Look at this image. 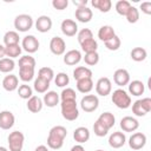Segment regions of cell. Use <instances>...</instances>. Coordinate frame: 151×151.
<instances>
[{
  "instance_id": "1",
  "label": "cell",
  "mask_w": 151,
  "mask_h": 151,
  "mask_svg": "<svg viewBox=\"0 0 151 151\" xmlns=\"http://www.w3.org/2000/svg\"><path fill=\"white\" fill-rule=\"evenodd\" d=\"M66 136H67L66 127H64L61 125L53 126L48 132L47 146L53 150H59L64 145V139L66 138Z\"/></svg>"
},
{
  "instance_id": "2",
  "label": "cell",
  "mask_w": 151,
  "mask_h": 151,
  "mask_svg": "<svg viewBox=\"0 0 151 151\" xmlns=\"http://www.w3.org/2000/svg\"><path fill=\"white\" fill-rule=\"evenodd\" d=\"M61 107V114L66 120L73 122L79 117V110L77 106L76 100H65L60 104Z\"/></svg>"
},
{
  "instance_id": "3",
  "label": "cell",
  "mask_w": 151,
  "mask_h": 151,
  "mask_svg": "<svg viewBox=\"0 0 151 151\" xmlns=\"http://www.w3.org/2000/svg\"><path fill=\"white\" fill-rule=\"evenodd\" d=\"M111 99H112V103H113L117 107H119V109L125 110V109H127V107L131 106V97H130V94H127V92H126L125 90H123V88H117V90H114L113 93H112Z\"/></svg>"
},
{
  "instance_id": "4",
  "label": "cell",
  "mask_w": 151,
  "mask_h": 151,
  "mask_svg": "<svg viewBox=\"0 0 151 151\" xmlns=\"http://www.w3.org/2000/svg\"><path fill=\"white\" fill-rule=\"evenodd\" d=\"M151 111V98H142L132 104V112L137 117H144Z\"/></svg>"
},
{
  "instance_id": "5",
  "label": "cell",
  "mask_w": 151,
  "mask_h": 151,
  "mask_svg": "<svg viewBox=\"0 0 151 151\" xmlns=\"http://www.w3.org/2000/svg\"><path fill=\"white\" fill-rule=\"evenodd\" d=\"M7 140H8L9 151H21L24 147L25 136L20 131H13L8 134Z\"/></svg>"
},
{
  "instance_id": "6",
  "label": "cell",
  "mask_w": 151,
  "mask_h": 151,
  "mask_svg": "<svg viewBox=\"0 0 151 151\" xmlns=\"http://www.w3.org/2000/svg\"><path fill=\"white\" fill-rule=\"evenodd\" d=\"M33 26V19L28 14H19L14 19V27L19 32H27Z\"/></svg>"
},
{
  "instance_id": "7",
  "label": "cell",
  "mask_w": 151,
  "mask_h": 151,
  "mask_svg": "<svg viewBox=\"0 0 151 151\" xmlns=\"http://www.w3.org/2000/svg\"><path fill=\"white\" fill-rule=\"evenodd\" d=\"M80 106L85 112H93L99 106V99L96 94H86L81 98Z\"/></svg>"
},
{
  "instance_id": "8",
  "label": "cell",
  "mask_w": 151,
  "mask_h": 151,
  "mask_svg": "<svg viewBox=\"0 0 151 151\" xmlns=\"http://www.w3.org/2000/svg\"><path fill=\"white\" fill-rule=\"evenodd\" d=\"M112 91V83L107 77H101L96 84V92L101 97H106Z\"/></svg>"
},
{
  "instance_id": "9",
  "label": "cell",
  "mask_w": 151,
  "mask_h": 151,
  "mask_svg": "<svg viewBox=\"0 0 151 151\" xmlns=\"http://www.w3.org/2000/svg\"><path fill=\"white\" fill-rule=\"evenodd\" d=\"M50 50L54 55H61L65 53L66 42L60 37H53L50 41Z\"/></svg>"
},
{
  "instance_id": "10",
  "label": "cell",
  "mask_w": 151,
  "mask_h": 151,
  "mask_svg": "<svg viewBox=\"0 0 151 151\" xmlns=\"http://www.w3.org/2000/svg\"><path fill=\"white\" fill-rule=\"evenodd\" d=\"M146 144V136L143 132H136L129 138V146L132 150H140Z\"/></svg>"
},
{
  "instance_id": "11",
  "label": "cell",
  "mask_w": 151,
  "mask_h": 151,
  "mask_svg": "<svg viewBox=\"0 0 151 151\" xmlns=\"http://www.w3.org/2000/svg\"><path fill=\"white\" fill-rule=\"evenodd\" d=\"M15 123V117L11 111H1L0 112V129L9 130Z\"/></svg>"
},
{
  "instance_id": "12",
  "label": "cell",
  "mask_w": 151,
  "mask_h": 151,
  "mask_svg": "<svg viewBox=\"0 0 151 151\" xmlns=\"http://www.w3.org/2000/svg\"><path fill=\"white\" fill-rule=\"evenodd\" d=\"M22 48L28 53H34L39 50V40L34 35H26L22 39Z\"/></svg>"
},
{
  "instance_id": "13",
  "label": "cell",
  "mask_w": 151,
  "mask_h": 151,
  "mask_svg": "<svg viewBox=\"0 0 151 151\" xmlns=\"http://www.w3.org/2000/svg\"><path fill=\"white\" fill-rule=\"evenodd\" d=\"M120 127L124 132H134L139 127V123L136 118H133L131 116H126V117L122 118Z\"/></svg>"
},
{
  "instance_id": "14",
  "label": "cell",
  "mask_w": 151,
  "mask_h": 151,
  "mask_svg": "<svg viewBox=\"0 0 151 151\" xmlns=\"http://www.w3.org/2000/svg\"><path fill=\"white\" fill-rule=\"evenodd\" d=\"M60 28H61V32L66 37H73L78 32V25L72 19H65V20H63V22L60 25Z\"/></svg>"
},
{
  "instance_id": "15",
  "label": "cell",
  "mask_w": 151,
  "mask_h": 151,
  "mask_svg": "<svg viewBox=\"0 0 151 151\" xmlns=\"http://www.w3.org/2000/svg\"><path fill=\"white\" fill-rule=\"evenodd\" d=\"M113 80L118 86H125L130 83V73L125 68H118L113 73Z\"/></svg>"
},
{
  "instance_id": "16",
  "label": "cell",
  "mask_w": 151,
  "mask_h": 151,
  "mask_svg": "<svg viewBox=\"0 0 151 151\" xmlns=\"http://www.w3.org/2000/svg\"><path fill=\"white\" fill-rule=\"evenodd\" d=\"M125 142H126V137L120 131H116L109 137V145L113 149H119V147L124 146Z\"/></svg>"
},
{
  "instance_id": "17",
  "label": "cell",
  "mask_w": 151,
  "mask_h": 151,
  "mask_svg": "<svg viewBox=\"0 0 151 151\" xmlns=\"http://www.w3.org/2000/svg\"><path fill=\"white\" fill-rule=\"evenodd\" d=\"M35 28L40 33H46L52 28V19L48 15H40L35 21Z\"/></svg>"
},
{
  "instance_id": "18",
  "label": "cell",
  "mask_w": 151,
  "mask_h": 151,
  "mask_svg": "<svg viewBox=\"0 0 151 151\" xmlns=\"http://www.w3.org/2000/svg\"><path fill=\"white\" fill-rule=\"evenodd\" d=\"M76 19L80 22H88L91 21L92 17H93V13H92V9L88 8L87 6H83V7H78L76 9Z\"/></svg>"
},
{
  "instance_id": "19",
  "label": "cell",
  "mask_w": 151,
  "mask_h": 151,
  "mask_svg": "<svg viewBox=\"0 0 151 151\" xmlns=\"http://www.w3.org/2000/svg\"><path fill=\"white\" fill-rule=\"evenodd\" d=\"M80 60H81V53L78 50H71V51L66 52L64 55V63L68 66L77 65Z\"/></svg>"
},
{
  "instance_id": "20",
  "label": "cell",
  "mask_w": 151,
  "mask_h": 151,
  "mask_svg": "<svg viewBox=\"0 0 151 151\" xmlns=\"http://www.w3.org/2000/svg\"><path fill=\"white\" fill-rule=\"evenodd\" d=\"M2 87L8 91V92H12L14 90H17L19 87V79L15 74H8L2 80Z\"/></svg>"
},
{
  "instance_id": "21",
  "label": "cell",
  "mask_w": 151,
  "mask_h": 151,
  "mask_svg": "<svg viewBox=\"0 0 151 151\" xmlns=\"http://www.w3.org/2000/svg\"><path fill=\"white\" fill-rule=\"evenodd\" d=\"M73 138L79 144L86 143L90 139V131H88V129L87 127H84V126L77 127L74 130V132H73Z\"/></svg>"
},
{
  "instance_id": "22",
  "label": "cell",
  "mask_w": 151,
  "mask_h": 151,
  "mask_svg": "<svg viewBox=\"0 0 151 151\" xmlns=\"http://www.w3.org/2000/svg\"><path fill=\"white\" fill-rule=\"evenodd\" d=\"M42 103L47 107H54V106H57L59 104V94L55 91H47L44 94Z\"/></svg>"
},
{
  "instance_id": "23",
  "label": "cell",
  "mask_w": 151,
  "mask_h": 151,
  "mask_svg": "<svg viewBox=\"0 0 151 151\" xmlns=\"http://www.w3.org/2000/svg\"><path fill=\"white\" fill-rule=\"evenodd\" d=\"M116 35V33H114V29H113V27L112 26H110V25H104V26H101L100 28H99V31H98V38L101 40V41H107V40H110L111 38H113Z\"/></svg>"
},
{
  "instance_id": "24",
  "label": "cell",
  "mask_w": 151,
  "mask_h": 151,
  "mask_svg": "<svg viewBox=\"0 0 151 151\" xmlns=\"http://www.w3.org/2000/svg\"><path fill=\"white\" fill-rule=\"evenodd\" d=\"M42 105H44L42 100H41L39 97H37V96H32V97L27 100V109H28V111H31L32 113H38V112H40L41 109H42Z\"/></svg>"
},
{
  "instance_id": "25",
  "label": "cell",
  "mask_w": 151,
  "mask_h": 151,
  "mask_svg": "<svg viewBox=\"0 0 151 151\" xmlns=\"http://www.w3.org/2000/svg\"><path fill=\"white\" fill-rule=\"evenodd\" d=\"M144 90H145L144 84L140 80H132L129 83V92L134 97L142 96L144 93Z\"/></svg>"
},
{
  "instance_id": "26",
  "label": "cell",
  "mask_w": 151,
  "mask_h": 151,
  "mask_svg": "<svg viewBox=\"0 0 151 151\" xmlns=\"http://www.w3.org/2000/svg\"><path fill=\"white\" fill-rule=\"evenodd\" d=\"M76 86H77V90L79 92H81V93H88L93 88L92 78H85V79L77 80V85Z\"/></svg>"
},
{
  "instance_id": "27",
  "label": "cell",
  "mask_w": 151,
  "mask_h": 151,
  "mask_svg": "<svg viewBox=\"0 0 151 151\" xmlns=\"http://www.w3.org/2000/svg\"><path fill=\"white\" fill-rule=\"evenodd\" d=\"M99 123H101L106 129H111V127H113V125H114V122H116V118H114V116H113V113H111V112H104V113H101L100 116H99V118L97 119Z\"/></svg>"
},
{
  "instance_id": "28",
  "label": "cell",
  "mask_w": 151,
  "mask_h": 151,
  "mask_svg": "<svg viewBox=\"0 0 151 151\" xmlns=\"http://www.w3.org/2000/svg\"><path fill=\"white\" fill-rule=\"evenodd\" d=\"M73 77L76 80L85 79V78H92V71L86 66H78L73 71Z\"/></svg>"
},
{
  "instance_id": "29",
  "label": "cell",
  "mask_w": 151,
  "mask_h": 151,
  "mask_svg": "<svg viewBox=\"0 0 151 151\" xmlns=\"http://www.w3.org/2000/svg\"><path fill=\"white\" fill-rule=\"evenodd\" d=\"M91 4H92V6L94 8L99 9L103 13H107L112 7L111 0H92Z\"/></svg>"
},
{
  "instance_id": "30",
  "label": "cell",
  "mask_w": 151,
  "mask_h": 151,
  "mask_svg": "<svg viewBox=\"0 0 151 151\" xmlns=\"http://www.w3.org/2000/svg\"><path fill=\"white\" fill-rule=\"evenodd\" d=\"M19 34L15 31H8L4 35V42L5 46H11V45H18L19 44Z\"/></svg>"
},
{
  "instance_id": "31",
  "label": "cell",
  "mask_w": 151,
  "mask_h": 151,
  "mask_svg": "<svg viewBox=\"0 0 151 151\" xmlns=\"http://www.w3.org/2000/svg\"><path fill=\"white\" fill-rule=\"evenodd\" d=\"M80 47L81 50L85 52V53H90V52H97V48H98V42L91 38V39H87V40H84L80 42Z\"/></svg>"
},
{
  "instance_id": "32",
  "label": "cell",
  "mask_w": 151,
  "mask_h": 151,
  "mask_svg": "<svg viewBox=\"0 0 151 151\" xmlns=\"http://www.w3.org/2000/svg\"><path fill=\"white\" fill-rule=\"evenodd\" d=\"M130 55H131V59H132V60L139 63V61H143V60L146 59L147 52H146V50L143 48V47H134V48L131 51Z\"/></svg>"
},
{
  "instance_id": "33",
  "label": "cell",
  "mask_w": 151,
  "mask_h": 151,
  "mask_svg": "<svg viewBox=\"0 0 151 151\" xmlns=\"http://www.w3.org/2000/svg\"><path fill=\"white\" fill-rule=\"evenodd\" d=\"M34 77V67H19V78L27 83L31 81Z\"/></svg>"
},
{
  "instance_id": "34",
  "label": "cell",
  "mask_w": 151,
  "mask_h": 151,
  "mask_svg": "<svg viewBox=\"0 0 151 151\" xmlns=\"http://www.w3.org/2000/svg\"><path fill=\"white\" fill-rule=\"evenodd\" d=\"M15 67V63L13 59L9 58H2L0 59V72L2 73H9L14 70Z\"/></svg>"
},
{
  "instance_id": "35",
  "label": "cell",
  "mask_w": 151,
  "mask_h": 151,
  "mask_svg": "<svg viewBox=\"0 0 151 151\" xmlns=\"http://www.w3.org/2000/svg\"><path fill=\"white\" fill-rule=\"evenodd\" d=\"M34 90L38 92V93H46L50 88V81L45 80V79H41V78H37L34 80V85H33Z\"/></svg>"
},
{
  "instance_id": "36",
  "label": "cell",
  "mask_w": 151,
  "mask_h": 151,
  "mask_svg": "<svg viewBox=\"0 0 151 151\" xmlns=\"http://www.w3.org/2000/svg\"><path fill=\"white\" fill-rule=\"evenodd\" d=\"M21 53V47L20 45H11V46H5V55L8 57L9 59L19 57Z\"/></svg>"
},
{
  "instance_id": "37",
  "label": "cell",
  "mask_w": 151,
  "mask_h": 151,
  "mask_svg": "<svg viewBox=\"0 0 151 151\" xmlns=\"http://www.w3.org/2000/svg\"><path fill=\"white\" fill-rule=\"evenodd\" d=\"M18 94H19L20 98L28 100V99L33 96V90H32V87H31L29 85L22 84V85H20V86L18 87Z\"/></svg>"
},
{
  "instance_id": "38",
  "label": "cell",
  "mask_w": 151,
  "mask_h": 151,
  "mask_svg": "<svg viewBox=\"0 0 151 151\" xmlns=\"http://www.w3.org/2000/svg\"><path fill=\"white\" fill-rule=\"evenodd\" d=\"M114 7H116V11H117L118 14L125 17L126 13L129 12L130 7H131V4L129 1H126V0H119V1H117V4H116Z\"/></svg>"
},
{
  "instance_id": "39",
  "label": "cell",
  "mask_w": 151,
  "mask_h": 151,
  "mask_svg": "<svg viewBox=\"0 0 151 151\" xmlns=\"http://www.w3.org/2000/svg\"><path fill=\"white\" fill-rule=\"evenodd\" d=\"M38 77L51 83V80L54 78V72H53V70L51 67H47V66L46 67H41L39 70V72H38Z\"/></svg>"
},
{
  "instance_id": "40",
  "label": "cell",
  "mask_w": 151,
  "mask_h": 151,
  "mask_svg": "<svg viewBox=\"0 0 151 151\" xmlns=\"http://www.w3.org/2000/svg\"><path fill=\"white\" fill-rule=\"evenodd\" d=\"M120 45H122V41H120V39H119L118 35H114L110 40L105 41V47L107 50H110V51H117L120 47Z\"/></svg>"
},
{
  "instance_id": "41",
  "label": "cell",
  "mask_w": 151,
  "mask_h": 151,
  "mask_svg": "<svg viewBox=\"0 0 151 151\" xmlns=\"http://www.w3.org/2000/svg\"><path fill=\"white\" fill-rule=\"evenodd\" d=\"M84 61H85V64H87L88 66H94V65H97L98 61H99V54H98V52L85 53Z\"/></svg>"
},
{
  "instance_id": "42",
  "label": "cell",
  "mask_w": 151,
  "mask_h": 151,
  "mask_svg": "<svg viewBox=\"0 0 151 151\" xmlns=\"http://www.w3.org/2000/svg\"><path fill=\"white\" fill-rule=\"evenodd\" d=\"M125 17H126V20H127L130 24H134V22H137V21L139 20V11H138V8L131 6L130 9H129V12L126 13Z\"/></svg>"
},
{
  "instance_id": "43",
  "label": "cell",
  "mask_w": 151,
  "mask_h": 151,
  "mask_svg": "<svg viewBox=\"0 0 151 151\" xmlns=\"http://www.w3.org/2000/svg\"><path fill=\"white\" fill-rule=\"evenodd\" d=\"M19 67H35V59L32 55H22L19 59Z\"/></svg>"
},
{
  "instance_id": "44",
  "label": "cell",
  "mask_w": 151,
  "mask_h": 151,
  "mask_svg": "<svg viewBox=\"0 0 151 151\" xmlns=\"http://www.w3.org/2000/svg\"><path fill=\"white\" fill-rule=\"evenodd\" d=\"M54 83H55L57 86H59V87H64V86L68 85V83H70V78H68V76H67L66 73L60 72V73H58V74L54 77Z\"/></svg>"
},
{
  "instance_id": "45",
  "label": "cell",
  "mask_w": 151,
  "mask_h": 151,
  "mask_svg": "<svg viewBox=\"0 0 151 151\" xmlns=\"http://www.w3.org/2000/svg\"><path fill=\"white\" fill-rule=\"evenodd\" d=\"M60 98H61V101H65V100H76L77 99V94H76V91L73 88H64L60 93Z\"/></svg>"
},
{
  "instance_id": "46",
  "label": "cell",
  "mask_w": 151,
  "mask_h": 151,
  "mask_svg": "<svg viewBox=\"0 0 151 151\" xmlns=\"http://www.w3.org/2000/svg\"><path fill=\"white\" fill-rule=\"evenodd\" d=\"M93 132L98 137H105L107 134V132H109V129H106L101 123H99L98 120H96L94 124H93Z\"/></svg>"
},
{
  "instance_id": "47",
  "label": "cell",
  "mask_w": 151,
  "mask_h": 151,
  "mask_svg": "<svg viewBox=\"0 0 151 151\" xmlns=\"http://www.w3.org/2000/svg\"><path fill=\"white\" fill-rule=\"evenodd\" d=\"M91 38H93V33H92V31L90 28H83V29H80L78 32V41H79V44L81 41L91 39Z\"/></svg>"
},
{
  "instance_id": "48",
  "label": "cell",
  "mask_w": 151,
  "mask_h": 151,
  "mask_svg": "<svg viewBox=\"0 0 151 151\" xmlns=\"http://www.w3.org/2000/svg\"><path fill=\"white\" fill-rule=\"evenodd\" d=\"M52 6L58 11H63L68 6V1L67 0H53Z\"/></svg>"
},
{
  "instance_id": "49",
  "label": "cell",
  "mask_w": 151,
  "mask_h": 151,
  "mask_svg": "<svg viewBox=\"0 0 151 151\" xmlns=\"http://www.w3.org/2000/svg\"><path fill=\"white\" fill-rule=\"evenodd\" d=\"M140 9L142 12H144L145 14H151V2L150 1H145L140 4Z\"/></svg>"
},
{
  "instance_id": "50",
  "label": "cell",
  "mask_w": 151,
  "mask_h": 151,
  "mask_svg": "<svg viewBox=\"0 0 151 151\" xmlns=\"http://www.w3.org/2000/svg\"><path fill=\"white\" fill-rule=\"evenodd\" d=\"M73 4L78 7H83V6H86L87 5V0H81V1H78V0H73Z\"/></svg>"
},
{
  "instance_id": "51",
  "label": "cell",
  "mask_w": 151,
  "mask_h": 151,
  "mask_svg": "<svg viewBox=\"0 0 151 151\" xmlns=\"http://www.w3.org/2000/svg\"><path fill=\"white\" fill-rule=\"evenodd\" d=\"M71 151H85V149H84V146L81 144H77V145L72 146Z\"/></svg>"
},
{
  "instance_id": "52",
  "label": "cell",
  "mask_w": 151,
  "mask_h": 151,
  "mask_svg": "<svg viewBox=\"0 0 151 151\" xmlns=\"http://www.w3.org/2000/svg\"><path fill=\"white\" fill-rule=\"evenodd\" d=\"M34 151H48V147L47 146H45V145H39V146H37L35 147V150Z\"/></svg>"
},
{
  "instance_id": "53",
  "label": "cell",
  "mask_w": 151,
  "mask_h": 151,
  "mask_svg": "<svg viewBox=\"0 0 151 151\" xmlns=\"http://www.w3.org/2000/svg\"><path fill=\"white\" fill-rule=\"evenodd\" d=\"M5 57V46L0 44V59H2Z\"/></svg>"
},
{
  "instance_id": "54",
  "label": "cell",
  "mask_w": 151,
  "mask_h": 151,
  "mask_svg": "<svg viewBox=\"0 0 151 151\" xmlns=\"http://www.w3.org/2000/svg\"><path fill=\"white\" fill-rule=\"evenodd\" d=\"M0 151H8V149H6L5 146H0Z\"/></svg>"
},
{
  "instance_id": "55",
  "label": "cell",
  "mask_w": 151,
  "mask_h": 151,
  "mask_svg": "<svg viewBox=\"0 0 151 151\" xmlns=\"http://www.w3.org/2000/svg\"><path fill=\"white\" fill-rule=\"evenodd\" d=\"M96 151H104V150H100V149H99V150H96Z\"/></svg>"
}]
</instances>
